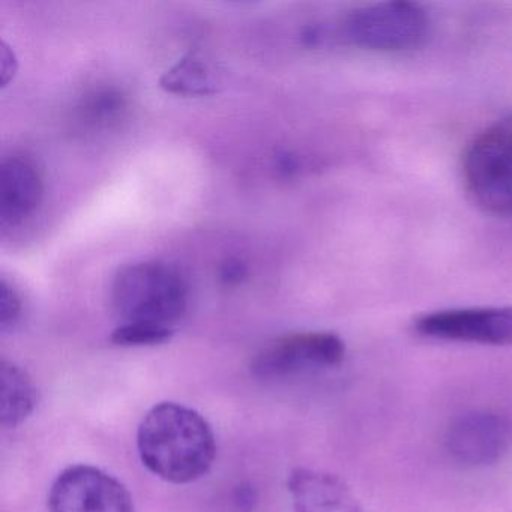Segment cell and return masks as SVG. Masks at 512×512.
<instances>
[{
  "mask_svg": "<svg viewBox=\"0 0 512 512\" xmlns=\"http://www.w3.org/2000/svg\"><path fill=\"white\" fill-rule=\"evenodd\" d=\"M287 485L295 512H362L349 485L332 473L298 467Z\"/></svg>",
  "mask_w": 512,
  "mask_h": 512,
  "instance_id": "obj_9",
  "label": "cell"
},
{
  "mask_svg": "<svg viewBox=\"0 0 512 512\" xmlns=\"http://www.w3.org/2000/svg\"><path fill=\"white\" fill-rule=\"evenodd\" d=\"M512 428L497 413L473 412L452 422L446 434V449L457 463L481 467L496 463L508 452Z\"/></svg>",
  "mask_w": 512,
  "mask_h": 512,
  "instance_id": "obj_8",
  "label": "cell"
},
{
  "mask_svg": "<svg viewBox=\"0 0 512 512\" xmlns=\"http://www.w3.org/2000/svg\"><path fill=\"white\" fill-rule=\"evenodd\" d=\"M220 86L221 73L217 65L199 52L179 59L160 79L161 89L185 97L217 94Z\"/></svg>",
  "mask_w": 512,
  "mask_h": 512,
  "instance_id": "obj_12",
  "label": "cell"
},
{
  "mask_svg": "<svg viewBox=\"0 0 512 512\" xmlns=\"http://www.w3.org/2000/svg\"><path fill=\"white\" fill-rule=\"evenodd\" d=\"M463 176L473 202L488 214L512 218V127L479 134L464 154Z\"/></svg>",
  "mask_w": 512,
  "mask_h": 512,
  "instance_id": "obj_4",
  "label": "cell"
},
{
  "mask_svg": "<svg viewBox=\"0 0 512 512\" xmlns=\"http://www.w3.org/2000/svg\"><path fill=\"white\" fill-rule=\"evenodd\" d=\"M175 331L170 326L155 323H122L110 335V341L116 346H158L172 340Z\"/></svg>",
  "mask_w": 512,
  "mask_h": 512,
  "instance_id": "obj_13",
  "label": "cell"
},
{
  "mask_svg": "<svg viewBox=\"0 0 512 512\" xmlns=\"http://www.w3.org/2000/svg\"><path fill=\"white\" fill-rule=\"evenodd\" d=\"M140 460L170 484H190L214 466L217 442L209 422L196 410L163 401L152 407L137 430Z\"/></svg>",
  "mask_w": 512,
  "mask_h": 512,
  "instance_id": "obj_1",
  "label": "cell"
},
{
  "mask_svg": "<svg viewBox=\"0 0 512 512\" xmlns=\"http://www.w3.org/2000/svg\"><path fill=\"white\" fill-rule=\"evenodd\" d=\"M343 34L353 46L370 52H412L430 38L431 20L413 2H380L352 11L344 19Z\"/></svg>",
  "mask_w": 512,
  "mask_h": 512,
  "instance_id": "obj_3",
  "label": "cell"
},
{
  "mask_svg": "<svg viewBox=\"0 0 512 512\" xmlns=\"http://www.w3.org/2000/svg\"><path fill=\"white\" fill-rule=\"evenodd\" d=\"M344 355V341L332 332L284 335L257 353L251 374L259 379H283L311 368L335 367Z\"/></svg>",
  "mask_w": 512,
  "mask_h": 512,
  "instance_id": "obj_6",
  "label": "cell"
},
{
  "mask_svg": "<svg viewBox=\"0 0 512 512\" xmlns=\"http://www.w3.org/2000/svg\"><path fill=\"white\" fill-rule=\"evenodd\" d=\"M47 505L49 512H136L127 487L88 464H76L59 473Z\"/></svg>",
  "mask_w": 512,
  "mask_h": 512,
  "instance_id": "obj_5",
  "label": "cell"
},
{
  "mask_svg": "<svg viewBox=\"0 0 512 512\" xmlns=\"http://www.w3.org/2000/svg\"><path fill=\"white\" fill-rule=\"evenodd\" d=\"M22 316V299L7 281L0 283V329L10 331Z\"/></svg>",
  "mask_w": 512,
  "mask_h": 512,
  "instance_id": "obj_14",
  "label": "cell"
},
{
  "mask_svg": "<svg viewBox=\"0 0 512 512\" xmlns=\"http://www.w3.org/2000/svg\"><path fill=\"white\" fill-rule=\"evenodd\" d=\"M245 275V268L239 262H229L224 265L223 271H221V277L229 283H235V281H241V278Z\"/></svg>",
  "mask_w": 512,
  "mask_h": 512,
  "instance_id": "obj_16",
  "label": "cell"
},
{
  "mask_svg": "<svg viewBox=\"0 0 512 512\" xmlns=\"http://www.w3.org/2000/svg\"><path fill=\"white\" fill-rule=\"evenodd\" d=\"M16 71V56H14L13 50L7 44L2 43V49H0V77H2V86H7L13 80Z\"/></svg>",
  "mask_w": 512,
  "mask_h": 512,
  "instance_id": "obj_15",
  "label": "cell"
},
{
  "mask_svg": "<svg viewBox=\"0 0 512 512\" xmlns=\"http://www.w3.org/2000/svg\"><path fill=\"white\" fill-rule=\"evenodd\" d=\"M418 334L436 340L512 346V307L452 308L418 317Z\"/></svg>",
  "mask_w": 512,
  "mask_h": 512,
  "instance_id": "obj_7",
  "label": "cell"
},
{
  "mask_svg": "<svg viewBox=\"0 0 512 512\" xmlns=\"http://www.w3.org/2000/svg\"><path fill=\"white\" fill-rule=\"evenodd\" d=\"M43 181L38 170L20 157L5 158L0 166V221L19 226L43 202Z\"/></svg>",
  "mask_w": 512,
  "mask_h": 512,
  "instance_id": "obj_10",
  "label": "cell"
},
{
  "mask_svg": "<svg viewBox=\"0 0 512 512\" xmlns=\"http://www.w3.org/2000/svg\"><path fill=\"white\" fill-rule=\"evenodd\" d=\"M112 302L124 323L170 326L188 307V286L176 269L166 263L140 262L116 274Z\"/></svg>",
  "mask_w": 512,
  "mask_h": 512,
  "instance_id": "obj_2",
  "label": "cell"
},
{
  "mask_svg": "<svg viewBox=\"0 0 512 512\" xmlns=\"http://www.w3.org/2000/svg\"><path fill=\"white\" fill-rule=\"evenodd\" d=\"M40 392L28 371L10 361L0 362V424L16 428L37 409Z\"/></svg>",
  "mask_w": 512,
  "mask_h": 512,
  "instance_id": "obj_11",
  "label": "cell"
}]
</instances>
